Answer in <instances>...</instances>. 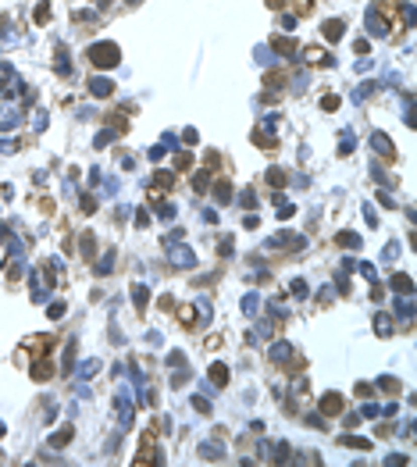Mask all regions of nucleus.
<instances>
[{
	"label": "nucleus",
	"mask_w": 417,
	"mask_h": 467,
	"mask_svg": "<svg viewBox=\"0 0 417 467\" xmlns=\"http://www.w3.org/2000/svg\"><path fill=\"white\" fill-rule=\"evenodd\" d=\"M86 57L96 64V68H115L122 57H118V47L115 43H93L89 50H86Z\"/></svg>",
	"instance_id": "1"
},
{
	"label": "nucleus",
	"mask_w": 417,
	"mask_h": 467,
	"mask_svg": "<svg viewBox=\"0 0 417 467\" xmlns=\"http://www.w3.org/2000/svg\"><path fill=\"white\" fill-rule=\"evenodd\" d=\"M47 349H54V339L50 335H29L25 339V353H32V357H43Z\"/></svg>",
	"instance_id": "2"
},
{
	"label": "nucleus",
	"mask_w": 417,
	"mask_h": 467,
	"mask_svg": "<svg viewBox=\"0 0 417 467\" xmlns=\"http://www.w3.org/2000/svg\"><path fill=\"white\" fill-rule=\"evenodd\" d=\"M321 414H325V417L343 414V396H339V393H325V400H321Z\"/></svg>",
	"instance_id": "3"
},
{
	"label": "nucleus",
	"mask_w": 417,
	"mask_h": 467,
	"mask_svg": "<svg viewBox=\"0 0 417 467\" xmlns=\"http://www.w3.org/2000/svg\"><path fill=\"white\" fill-rule=\"evenodd\" d=\"M89 93H93V97H111V93H115V82L103 79V75H96V79L89 82Z\"/></svg>",
	"instance_id": "4"
},
{
	"label": "nucleus",
	"mask_w": 417,
	"mask_h": 467,
	"mask_svg": "<svg viewBox=\"0 0 417 467\" xmlns=\"http://www.w3.org/2000/svg\"><path fill=\"white\" fill-rule=\"evenodd\" d=\"M371 146H374L378 153H385V157H396V150H392V143H389L385 132H374V136H371Z\"/></svg>",
	"instance_id": "5"
},
{
	"label": "nucleus",
	"mask_w": 417,
	"mask_h": 467,
	"mask_svg": "<svg viewBox=\"0 0 417 467\" xmlns=\"http://www.w3.org/2000/svg\"><path fill=\"white\" fill-rule=\"evenodd\" d=\"M271 360H275V364H289V360H292V346H289V342H275V346H271Z\"/></svg>",
	"instance_id": "6"
},
{
	"label": "nucleus",
	"mask_w": 417,
	"mask_h": 467,
	"mask_svg": "<svg viewBox=\"0 0 417 467\" xmlns=\"http://www.w3.org/2000/svg\"><path fill=\"white\" fill-rule=\"evenodd\" d=\"M299 61H307V64H328L325 50L321 47H307V50H299Z\"/></svg>",
	"instance_id": "7"
},
{
	"label": "nucleus",
	"mask_w": 417,
	"mask_h": 467,
	"mask_svg": "<svg viewBox=\"0 0 417 467\" xmlns=\"http://www.w3.org/2000/svg\"><path fill=\"white\" fill-rule=\"evenodd\" d=\"M71 435H75V428H71V424H64L57 435H50V446H54V449H61V446H68V442H71Z\"/></svg>",
	"instance_id": "8"
},
{
	"label": "nucleus",
	"mask_w": 417,
	"mask_h": 467,
	"mask_svg": "<svg viewBox=\"0 0 417 467\" xmlns=\"http://www.w3.org/2000/svg\"><path fill=\"white\" fill-rule=\"evenodd\" d=\"M271 43H275V50H278V54H296V50H299V47H296V40H289V36H275Z\"/></svg>",
	"instance_id": "9"
},
{
	"label": "nucleus",
	"mask_w": 417,
	"mask_h": 467,
	"mask_svg": "<svg viewBox=\"0 0 417 467\" xmlns=\"http://www.w3.org/2000/svg\"><path fill=\"white\" fill-rule=\"evenodd\" d=\"M339 446H353V449H371V439H360V435H339Z\"/></svg>",
	"instance_id": "10"
},
{
	"label": "nucleus",
	"mask_w": 417,
	"mask_h": 467,
	"mask_svg": "<svg viewBox=\"0 0 417 467\" xmlns=\"http://www.w3.org/2000/svg\"><path fill=\"white\" fill-rule=\"evenodd\" d=\"M374 332L382 335V339L392 335V321H389V314H374Z\"/></svg>",
	"instance_id": "11"
},
{
	"label": "nucleus",
	"mask_w": 417,
	"mask_h": 467,
	"mask_svg": "<svg viewBox=\"0 0 417 467\" xmlns=\"http://www.w3.org/2000/svg\"><path fill=\"white\" fill-rule=\"evenodd\" d=\"M229 378H232V375H229V367H225V364H214V367H211V382H214V385H229Z\"/></svg>",
	"instance_id": "12"
},
{
	"label": "nucleus",
	"mask_w": 417,
	"mask_h": 467,
	"mask_svg": "<svg viewBox=\"0 0 417 467\" xmlns=\"http://www.w3.org/2000/svg\"><path fill=\"white\" fill-rule=\"evenodd\" d=\"M325 40H343V22H339V18L325 22Z\"/></svg>",
	"instance_id": "13"
},
{
	"label": "nucleus",
	"mask_w": 417,
	"mask_h": 467,
	"mask_svg": "<svg viewBox=\"0 0 417 467\" xmlns=\"http://www.w3.org/2000/svg\"><path fill=\"white\" fill-rule=\"evenodd\" d=\"M392 289L403 293V296H410V289H413V286H410V275H392Z\"/></svg>",
	"instance_id": "14"
},
{
	"label": "nucleus",
	"mask_w": 417,
	"mask_h": 467,
	"mask_svg": "<svg viewBox=\"0 0 417 467\" xmlns=\"http://www.w3.org/2000/svg\"><path fill=\"white\" fill-rule=\"evenodd\" d=\"M214 197H218V204H229V197H232V185L221 178V182L214 185Z\"/></svg>",
	"instance_id": "15"
},
{
	"label": "nucleus",
	"mask_w": 417,
	"mask_h": 467,
	"mask_svg": "<svg viewBox=\"0 0 417 467\" xmlns=\"http://www.w3.org/2000/svg\"><path fill=\"white\" fill-rule=\"evenodd\" d=\"M335 243H339V246H360V236H357V232H339Z\"/></svg>",
	"instance_id": "16"
},
{
	"label": "nucleus",
	"mask_w": 417,
	"mask_h": 467,
	"mask_svg": "<svg viewBox=\"0 0 417 467\" xmlns=\"http://www.w3.org/2000/svg\"><path fill=\"white\" fill-rule=\"evenodd\" d=\"M146 300H150L146 286H136V289H132V303H136V310H143V307H146Z\"/></svg>",
	"instance_id": "17"
},
{
	"label": "nucleus",
	"mask_w": 417,
	"mask_h": 467,
	"mask_svg": "<svg viewBox=\"0 0 417 467\" xmlns=\"http://www.w3.org/2000/svg\"><path fill=\"white\" fill-rule=\"evenodd\" d=\"M275 214H278L282 221H289V218L296 214V204H278V200H275Z\"/></svg>",
	"instance_id": "18"
},
{
	"label": "nucleus",
	"mask_w": 417,
	"mask_h": 467,
	"mask_svg": "<svg viewBox=\"0 0 417 467\" xmlns=\"http://www.w3.org/2000/svg\"><path fill=\"white\" fill-rule=\"evenodd\" d=\"M200 456H203V460H221L225 449H218V446H200Z\"/></svg>",
	"instance_id": "19"
},
{
	"label": "nucleus",
	"mask_w": 417,
	"mask_h": 467,
	"mask_svg": "<svg viewBox=\"0 0 417 467\" xmlns=\"http://www.w3.org/2000/svg\"><path fill=\"white\" fill-rule=\"evenodd\" d=\"M171 260L175 264H193V250H171Z\"/></svg>",
	"instance_id": "20"
},
{
	"label": "nucleus",
	"mask_w": 417,
	"mask_h": 467,
	"mask_svg": "<svg viewBox=\"0 0 417 467\" xmlns=\"http://www.w3.org/2000/svg\"><path fill=\"white\" fill-rule=\"evenodd\" d=\"M268 182L282 189V185H285V171H282V168H271V171H268Z\"/></svg>",
	"instance_id": "21"
},
{
	"label": "nucleus",
	"mask_w": 417,
	"mask_h": 467,
	"mask_svg": "<svg viewBox=\"0 0 417 467\" xmlns=\"http://www.w3.org/2000/svg\"><path fill=\"white\" fill-rule=\"evenodd\" d=\"M47 18H50V4L43 0V4L36 8V25H47Z\"/></svg>",
	"instance_id": "22"
},
{
	"label": "nucleus",
	"mask_w": 417,
	"mask_h": 467,
	"mask_svg": "<svg viewBox=\"0 0 417 467\" xmlns=\"http://www.w3.org/2000/svg\"><path fill=\"white\" fill-rule=\"evenodd\" d=\"M378 389H382V393H396L399 382H396V378H378Z\"/></svg>",
	"instance_id": "23"
},
{
	"label": "nucleus",
	"mask_w": 417,
	"mask_h": 467,
	"mask_svg": "<svg viewBox=\"0 0 417 467\" xmlns=\"http://www.w3.org/2000/svg\"><path fill=\"white\" fill-rule=\"evenodd\" d=\"M193 185H196V193H203V189L211 185V171H200V175L193 178Z\"/></svg>",
	"instance_id": "24"
},
{
	"label": "nucleus",
	"mask_w": 417,
	"mask_h": 467,
	"mask_svg": "<svg viewBox=\"0 0 417 467\" xmlns=\"http://www.w3.org/2000/svg\"><path fill=\"white\" fill-rule=\"evenodd\" d=\"M154 185H157V189H171V175L157 171V175H154Z\"/></svg>",
	"instance_id": "25"
},
{
	"label": "nucleus",
	"mask_w": 417,
	"mask_h": 467,
	"mask_svg": "<svg viewBox=\"0 0 417 467\" xmlns=\"http://www.w3.org/2000/svg\"><path fill=\"white\" fill-rule=\"evenodd\" d=\"M96 371H100V360H86L82 364V378H93Z\"/></svg>",
	"instance_id": "26"
},
{
	"label": "nucleus",
	"mask_w": 417,
	"mask_h": 467,
	"mask_svg": "<svg viewBox=\"0 0 417 467\" xmlns=\"http://www.w3.org/2000/svg\"><path fill=\"white\" fill-rule=\"evenodd\" d=\"M47 318H54V321H61V318H64V303H54V307L47 310Z\"/></svg>",
	"instance_id": "27"
},
{
	"label": "nucleus",
	"mask_w": 417,
	"mask_h": 467,
	"mask_svg": "<svg viewBox=\"0 0 417 467\" xmlns=\"http://www.w3.org/2000/svg\"><path fill=\"white\" fill-rule=\"evenodd\" d=\"M193 407H196V410H200V414H211V403H207V400H203V396H193Z\"/></svg>",
	"instance_id": "28"
},
{
	"label": "nucleus",
	"mask_w": 417,
	"mask_h": 467,
	"mask_svg": "<svg viewBox=\"0 0 417 467\" xmlns=\"http://www.w3.org/2000/svg\"><path fill=\"white\" fill-rule=\"evenodd\" d=\"M357 396H364V400H367V396H374V389H371L367 382H357Z\"/></svg>",
	"instance_id": "29"
},
{
	"label": "nucleus",
	"mask_w": 417,
	"mask_h": 467,
	"mask_svg": "<svg viewBox=\"0 0 417 467\" xmlns=\"http://www.w3.org/2000/svg\"><path fill=\"white\" fill-rule=\"evenodd\" d=\"M321 107H325V111H335V107H339V97H325Z\"/></svg>",
	"instance_id": "30"
},
{
	"label": "nucleus",
	"mask_w": 417,
	"mask_h": 467,
	"mask_svg": "<svg viewBox=\"0 0 417 467\" xmlns=\"http://www.w3.org/2000/svg\"><path fill=\"white\" fill-rule=\"evenodd\" d=\"M182 139H185V143H189V146H193V143H196V139H200V136H196V129H185V132H182Z\"/></svg>",
	"instance_id": "31"
},
{
	"label": "nucleus",
	"mask_w": 417,
	"mask_h": 467,
	"mask_svg": "<svg viewBox=\"0 0 417 467\" xmlns=\"http://www.w3.org/2000/svg\"><path fill=\"white\" fill-rule=\"evenodd\" d=\"M303 293H307V282L296 278V282H292V296H303Z\"/></svg>",
	"instance_id": "32"
},
{
	"label": "nucleus",
	"mask_w": 417,
	"mask_h": 467,
	"mask_svg": "<svg viewBox=\"0 0 417 467\" xmlns=\"http://www.w3.org/2000/svg\"><path fill=\"white\" fill-rule=\"evenodd\" d=\"M360 275L364 278H374V264H360Z\"/></svg>",
	"instance_id": "33"
},
{
	"label": "nucleus",
	"mask_w": 417,
	"mask_h": 467,
	"mask_svg": "<svg viewBox=\"0 0 417 467\" xmlns=\"http://www.w3.org/2000/svg\"><path fill=\"white\" fill-rule=\"evenodd\" d=\"M175 168H189V153H178V157H175Z\"/></svg>",
	"instance_id": "34"
},
{
	"label": "nucleus",
	"mask_w": 417,
	"mask_h": 467,
	"mask_svg": "<svg viewBox=\"0 0 417 467\" xmlns=\"http://www.w3.org/2000/svg\"><path fill=\"white\" fill-rule=\"evenodd\" d=\"M268 8H285V0H268Z\"/></svg>",
	"instance_id": "35"
},
{
	"label": "nucleus",
	"mask_w": 417,
	"mask_h": 467,
	"mask_svg": "<svg viewBox=\"0 0 417 467\" xmlns=\"http://www.w3.org/2000/svg\"><path fill=\"white\" fill-rule=\"evenodd\" d=\"M4 257H8V253H4V246H0V267H4Z\"/></svg>",
	"instance_id": "36"
}]
</instances>
